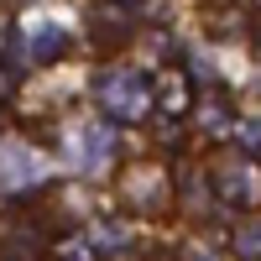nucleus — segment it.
Here are the masks:
<instances>
[{
	"mask_svg": "<svg viewBox=\"0 0 261 261\" xmlns=\"http://www.w3.org/2000/svg\"><path fill=\"white\" fill-rule=\"evenodd\" d=\"M120 199L136 209V214H157V209H167V199H172L167 162H157V157L125 162V167H120Z\"/></svg>",
	"mask_w": 261,
	"mask_h": 261,
	"instance_id": "nucleus-1",
	"label": "nucleus"
},
{
	"mask_svg": "<svg viewBox=\"0 0 261 261\" xmlns=\"http://www.w3.org/2000/svg\"><path fill=\"white\" fill-rule=\"evenodd\" d=\"M209 188L220 193L225 204H241V209H256L261 204V167L251 157H214L209 162Z\"/></svg>",
	"mask_w": 261,
	"mask_h": 261,
	"instance_id": "nucleus-2",
	"label": "nucleus"
},
{
	"mask_svg": "<svg viewBox=\"0 0 261 261\" xmlns=\"http://www.w3.org/2000/svg\"><path fill=\"white\" fill-rule=\"evenodd\" d=\"M151 94H157L162 115H188V105H193V89H188L183 68H162V73H157V84H151Z\"/></svg>",
	"mask_w": 261,
	"mask_h": 261,
	"instance_id": "nucleus-3",
	"label": "nucleus"
},
{
	"mask_svg": "<svg viewBox=\"0 0 261 261\" xmlns=\"http://www.w3.org/2000/svg\"><path fill=\"white\" fill-rule=\"evenodd\" d=\"M235 256H241V261H261V220L235 230Z\"/></svg>",
	"mask_w": 261,
	"mask_h": 261,
	"instance_id": "nucleus-4",
	"label": "nucleus"
},
{
	"mask_svg": "<svg viewBox=\"0 0 261 261\" xmlns=\"http://www.w3.org/2000/svg\"><path fill=\"white\" fill-rule=\"evenodd\" d=\"M130 6H141V0H130Z\"/></svg>",
	"mask_w": 261,
	"mask_h": 261,
	"instance_id": "nucleus-5",
	"label": "nucleus"
}]
</instances>
